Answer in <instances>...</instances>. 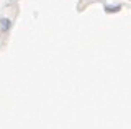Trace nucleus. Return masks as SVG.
<instances>
[{"label": "nucleus", "instance_id": "1", "mask_svg": "<svg viewBox=\"0 0 131 129\" xmlns=\"http://www.w3.org/2000/svg\"><path fill=\"white\" fill-rule=\"evenodd\" d=\"M8 26H10V21H8V20H2V28L3 30H8Z\"/></svg>", "mask_w": 131, "mask_h": 129}, {"label": "nucleus", "instance_id": "2", "mask_svg": "<svg viewBox=\"0 0 131 129\" xmlns=\"http://www.w3.org/2000/svg\"><path fill=\"white\" fill-rule=\"evenodd\" d=\"M106 10H108V11H116V10H120V7H108Z\"/></svg>", "mask_w": 131, "mask_h": 129}]
</instances>
